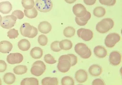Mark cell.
<instances>
[{"label":"cell","mask_w":122,"mask_h":85,"mask_svg":"<svg viewBox=\"0 0 122 85\" xmlns=\"http://www.w3.org/2000/svg\"><path fill=\"white\" fill-rule=\"evenodd\" d=\"M77 62V58L74 55H62L59 58L57 68L61 72L66 73L69 70L71 67L76 65Z\"/></svg>","instance_id":"6da1fadb"},{"label":"cell","mask_w":122,"mask_h":85,"mask_svg":"<svg viewBox=\"0 0 122 85\" xmlns=\"http://www.w3.org/2000/svg\"><path fill=\"white\" fill-rule=\"evenodd\" d=\"M114 23L112 19L105 18L97 24L96 29L99 32L103 34L107 33L114 27Z\"/></svg>","instance_id":"7a4b0ae2"},{"label":"cell","mask_w":122,"mask_h":85,"mask_svg":"<svg viewBox=\"0 0 122 85\" xmlns=\"http://www.w3.org/2000/svg\"><path fill=\"white\" fill-rule=\"evenodd\" d=\"M75 50L78 55L83 59H88L91 55V50L86 44L83 43H79L76 45Z\"/></svg>","instance_id":"3957f363"},{"label":"cell","mask_w":122,"mask_h":85,"mask_svg":"<svg viewBox=\"0 0 122 85\" xmlns=\"http://www.w3.org/2000/svg\"><path fill=\"white\" fill-rule=\"evenodd\" d=\"M35 6L41 12L46 13L52 9L53 4L51 0H36Z\"/></svg>","instance_id":"277c9868"},{"label":"cell","mask_w":122,"mask_h":85,"mask_svg":"<svg viewBox=\"0 0 122 85\" xmlns=\"http://www.w3.org/2000/svg\"><path fill=\"white\" fill-rule=\"evenodd\" d=\"M46 69L44 63L42 61L38 60L33 63L30 71L33 75L38 77L42 75Z\"/></svg>","instance_id":"5b68a950"},{"label":"cell","mask_w":122,"mask_h":85,"mask_svg":"<svg viewBox=\"0 0 122 85\" xmlns=\"http://www.w3.org/2000/svg\"><path fill=\"white\" fill-rule=\"evenodd\" d=\"M17 19V18L12 15L4 16L2 18L0 25L4 29H11L14 26Z\"/></svg>","instance_id":"8992f818"},{"label":"cell","mask_w":122,"mask_h":85,"mask_svg":"<svg viewBox=\"0 0 122 85\" xmlns=\"http://www.w3.org/2000/svg\"><path fill=\"white\" fill-rule=\"evenodd\" d=\"M120 39V37L118 34L115 33H111L106 37L105 40V44L108 48H112Z\"/></svg>","instance_id":"52a82bcc"},{"label":"cell","mask_w":122,"mask_h":85,"mask_svg":"<svg viewBox=\"0 0 122 85\" xmlns=\"http://www.w3.org/2000/svg\"><path fill=\"white\" fill-rule=\"evenodd\" d=\"M77 34L79 37L86 41L90 40L93 37V32L89 29L80 28L77 30Z\"/></svg>","instance_id":"ba28073f"},{"label":"cell","mask_w":122,"mask_h":85,"mask_svg":"<svg viewBox=\"0 0 122 85\" xmlns=\"http://www.w3.org/2000/svg\"><path fill=\"white\" fill-rule=\"evenodd\" d=\"M23 60V55L19 53L10 54L7 56V60L8 63L11 65H14L21 62Z\"/></svg>","instance_id":"9c48e42d"},{"label":"cell","mask_w":122,"mask_h":85,"mask_svg":"<svg viewBox=\"0 0 122 85\" xmlns=\"http://www.w3.org/2000/svg\"><path fill=\"white\" fill-rule=\"evenodd\" d=\"M73 11L76 17L78 18L85 16L87 12L84 6L80 4H77L73 6Z\"/></svg>","instance_id":"30bf717a"},{"label":"cell","mask_w":122,"mask_h":85,"mask_svg":"<svg viewBox=\"0 0 122 85\" xmlns=\"http://www.w3.org/2000/svg\"><path fill=\"white\" fill-rule=\"evenodd\" d=\"M121 55L117 51H114L111 53L109 56V60L111 64L114 66L119 65L121 62Z\"/></svg>","instance_id":"8fae6325"},{"label":"cell","mask_w":122,"mask_h":85,"mask_svg":"<svg viewBox=\"0 0 122 85\" xmlns=\"http://www.w3.org/2000/svg\"><path fill=\"white\" fill-rule=\"evenodd\" d=\"M88 74L85 70L81 69L76 72L75 77L76 81L78 82L82 83L85 82L88 78Z\"/></svg>","instance_id":"7c38bea8"},{"label":"cell","mask_w":122,"mask_h":85,"mask_svg":"<svg viewBox=\"0 0 122 85\" xmlns=\"http://www.w3.org/2000/svg\"><path fill=\"white\" fill-rule=\"evenodd\" d=\"M32 29V26L28 23H25L20 27V32L23 36L29 38L31 35Z\"/></svg>","instance_id":"4fadbf2b"},{"label":"cell","mask_w":122,"mask_h":85,"mask_svg":"<svg viewBox=\"0 0 122 85\" xmlns=\"http://www.w3.org/2000/svg\"><path fill=\"white\" fill-rule=\"evenodd\" d=\"M13 48L12 44L10 42L3 41L0 42V52L4 54L9 53Z\"/></svg>","instance_id":"5bb4252c"},{"label":"cell","mask_w":122,"mask_h":85,"mask_svg":"<svg viewBox=\"0 0 122 85\" xmlns=\"http://www.w3.org/2000/svg\"><path fill=\"white\" fill-rule=\"evenodd\" d=\"M52 27L51 25L46 21L41 22L38 26V29L41 33L47 34L51 30Z\"/></svg>","instance_id":"9a60e30c"},{"label":"cell","mask_w":122,"mask_h":85,"mask_svg":"<svg viewBox=\"0 0 122 85\" xmlns=\"http://www.w3.org/2000/svg\"><path fill=\"white\" fill-rule=\"evenodd\" d=\"M12 4L8 1L3 2L0 3V12L3 14H7L12 10Z\"/></svg>","instance_id":"2e32d148"},{"label":"cell","mask_w":122,"mask_h":85,"mask_svg":"<svg viewBox=\"0 0 122 85\" xmlns=\"http://www.w3.org/2000/svg\"><path fill=\"white\" fill-rule=\"evenodd\" d=\"M95 54L98 57L100 58H103L106 57L107 55V51L104 47L98 46L94 49Z\"/></svg>","instance_id":"e0dca14e"},{"label":"cell","mask_w":122,"mask_h":85,"mask_svg":"<svg viewBox=\"0 0 122 85\" xmlns=\"http://www.w3.org/2000/svg\"><path fill=\"white\" fill-rule=\"evenodd\" d=\"M102 71V69L99 65H94L89 67V71L91 75L94 76H98L101 75Z\"/></svg>","instance_id":"ac0fdd59"},{"label":"cell","mask_w":122,"mask_h":85,"mask_svg":"<svg viewBox=\"0 0 122 85\" xmlns=\"http://www.w3.org/2000/svg\"><path fill=\"white\" fill-rule=\"evenodd\" d=\"M91 17V14L89 12L87 11L86 15L84 16L78 18L76 17L75 21L76 23L80 26H84L87 23L88 21Z\"/></svg>","instance_id":"d6986e66"},{"label":"cell","mask_w":122,"mask_h":85,"mask_svg":"<svg viewBox=\"0 0 122 85\" xmlns=\"http://www.w3.org/2000/svg\"><path fill=\"white\" fill-rule=\"evenodd\" d=\"M43 54V51L41 48L35 47L31 50L30 52V55L34 59H37L41 58Z\"/></svg>","instance_id":"ffe728a7"},{"label":"cell","mask_w":122,"mask_h":85,"mask_svg":"<svg viewBox=\"0 0 122 85\" xmlns=\"http://www.w3.org/2000/svg\"><path fill=\"white\" fill-rule=\"evenodd\" d=\"M18 46L20 50L23 51H26L30 48V44L28 40L24 39L20 40L18 42Z\"/></svg>","instance_id":"44dd1931"},{"label":"cell","mask_w":122,"mask_h":85,"mask_svg":"<svg viewBox=\"0 0 122 85\" xmlns=\"http://www.w3.org/2000/svg\"><path fill=\"white\" fill-rule=\"evenodd\" d=\"M59 46L61 50H68L71 49L73 44L71 41L67 39L63 40L59 42Z\"/></svg>","instance_id":"7402d4cb"},{"label":"cell","mask_w":122,"mask_h":85,"mask_svg":"<svg viewBox=\"0 0 122 85\" xmlns=\"http://www.w3.org/2000/svg\"><path fill=\"white\" fill-rule=\"evenodd\" d=\"M16 77L14 74L11 73H8L5 74L4 77V80L5 83L11 85L15 81Z\"/></svg>","instance_id":"603a6c76"},{"label":"cell","mask_w":122,"mask_h":85,"mask_svg":"<svg viewBox=\"0 0 122 85\" xmlns=\"http://www.w3.org/2000/svg\"><path fill=\"white\" fill-rule=\"evenodd\" d=\"M24 12L25 16L30 19H33L36 18L38 12L35 7L29 10L25 9Z\"/></svg>","instance_id":"cb8c5ba5"},{"label":"cell","mask_w":122,"mask_h":85,"mask_svg":"<svg viewBox=\"0 0 122 85\" xmlns=\"http://www.w3.org/2000/svg\"><path fill=\"white\" fill-rule=\"evenodd\" d=\"M42 83L43 85H57L58 82L56 78L47 77L42 80Z\"/></svg>","instance_id":"d4e9b609"},{"label":"cell","mask_w":122,"mask_h":85,"mask_svg":"<svg viewBox=\"0 0 122 85\" xmlns=\"http://www.w3.org/2000/svg\"><path fill=\"white\" fill-rule=\"evenodd\" d=\"M21 85H38L39 81L38 80L33 78H27L24 79L21 81Z\"/></svg>","instance_id":"484cf974"},{"label":"cell","mask_w":122,"mask_h":85,"mask_svg":"<svg viewBox=\"0 0 122 85\" xmlns=\"http://www.w3.org/2000/svg\"><path fill=\"white\" fill-rule=\"evenodd\" d=\"M106 13V10L102 7H98L95 8L94 10V15L98 17H102L105 15Z\"/></svg>","instance_id":"4316f807"},{"label":"cell","mask_w":122,"mask_h":85,"mask_svg":"<svg viewBox=\"0 0 122 85\" xmlns=\"http://www.w3.org/2000/svg\"><path fill=\"white\" fill-rule=\"evenodd\" d=\"M27 70L26 66L20 65L15 67L13 69V70L14 73L17 75H22L26 73Z\"/></svg>","instance_id":"83f0119b"},{"label":"cell","mask_w":122,"mask_h":85,"mask_svg":"<svg viewBox=\"0 0 122 85\" xmlns=\"http://www.w3.org/2000/svg\"><path fill=\"white\" fill-rule=\"evenodd\" d=\"M75 31V30L74 28L69 26L66 27L64 30V34L66 37L70 38L74 35Z\"/></svg>","instance_id":"f1b7e54d"},{"label":"cell","mask_w":122,"mask_h":85,"mask_svg":"<svg viewBox=\"0 0 122 85\" xmlns=\"http://www.w3.org/2000/svg\"><path fill=\"white\" fill-rule=\"evenodd\" d=\"M22 4L23 7L26 10L32 9L35 5L34 0H22Z\"/></svg>","instance_id":"f546056e"},{"label":"cell","mask_w":122,"mask_h":85,"mask_svg":"<svg viewBox=\"0 0 122 85\" xmlns=\"http://www.w3.org/2000/svg\"><path fill=\"white\" fill-rule=\"evenodd\" d=\"M63 85H74V81L73 79L69 76H66L63 77L61 80Z\"/></svg>","instance_id":"4dcf8cb0"},{"label":"cell","mask_w":122,"mask_h":85,"mask_svg":"<svg viewBox=\"0 0 122 85\" xmlns=\"http://www.w3.org/2000/svg\"><path fill=\"white\" fill-rule=\"evenodd\" d=\"M7 36L10 39H15L18 37L19 35L18 31L15 29L9 30L7 33Z\"/></svg>","instance_id":"1f68e13d"},{"label":"cell","mask_w":122,"mask_h":85,"mask_svg":"<svg viewBox=\"0 0 122 85\" xmlns=\"http://www.w3.org/2000/svg\"><path fill=\"white\" fill-rule=\"evenodd\" d=\"M38 41L40 45L44 46L46 45L47 43V38L45 35H41L39 36Z\"/></svg>","instance_id":"d6a6232c"},{"label":"cell","mask_w":122,"mask_h":85,"mask_svg":"<svg viewBox=\"0 0 122 85\" xmlns=\"http://www.w3.org/2000/svg\"><path fill=\"white\" fill-rule=\"evenodd\" d=\"M44 60L46 63L49 64H54L57 62L53 56L50 54L46 55L44 57Z\"/></svg>","instance_id":"836d02e7"},{"label":"cell","mask_w":122,"mask_h":85,"mask_svg":"<svg viewBox=\"0 0 122 85\" xmlns=\"http://www.w3.org/2000/svg\"><path fill=\"white\" fill-rule=\"evenodd\" d=\"M59 42L55 41L52 42L51 45V48L52 50L55 52H58L61 50L59 46Z\"/></svg>","instance_id":"e575fe53"},{"label":"cell","mask_w":122,"mask_h":85,"mask_svg":"<svg viewBox=\"0 0 122 85\" xmlns=\"http://www.w3.org/2000/svg\"><path fill=\"white\" fill-rule=\"evenodd\" d=\"M101 4L108 6H113L116 3V0H99Z\"/></svg>","instance_id":"d590c367"},{"label":"cell","mask_w":122,"mask_h":85,"mask_svg":"<svg viewBox=\"0 0 122 85\" xmlns=\"http://www.w3.org/2000/svg\"><path fill=\"white\" fill-rule=\"evenodd\" d=\"M12 15L15 16L17 19H21L24 17V13L21 10H16L12 12Z\"/></svg>","instance_id":"8d00e7d4"},{"label":"cell","mask_w":122,"mask_h":85,"mask_svg":"<svg viewBox=\"0 0 122 85\" xmlns=\"http://www.w3.org/2000/svg\"><path fill=\"white\" fill-rule=\"evenodd\" d=\"M7 67L6 63L4 61L0 60V72L5 71Z\"/></svg>","instance_id":"74e56055"},{"label":"cell","mask_w":122,"mask_h":85,"mask_svg":"<svg viewBox=\"0 0 122 85\" xmlns=\"http://www.w3.org/2000/svg\"><path fill=\"white\" fill-rule=\"evenodd\" d=\"M92 84L93 85H105V83L102 79H97L93 81Z\"/></svg>","instance_id":"f35d334b"},{"label":"cell","mask_w":122,"mask_h":85,"mask_svg":"<svg viewBox=\"0 0 122 85\" xmlns=\"http://www.w3.org/2000/svg\"><path fill=\"white\" fill-rule=\"evenodd\" d=\"M32 29L31 35L29 37V38H33L37 35L38 31L36 27L32 26Z\"/></svg>","instance_id":"ab89813d"},{"label":"cell","mask_w":122,"mask_h":85,"mask_svg":"<svg viewBox=\"0 0 122 85\" xmlns=\"http://www.w3.org/2000/svg\"><path fill=\"white\" fill-rule=\"evenodd\" d=\"M96 0H84V3L87 5H92L96 2Z\"/></svg>","instance_id":"60d3db41"},{"label":"cell","mask_w":122,"mask_h":85,"mask_svg":"<svg viewBox=\"0 0 122 85\" xmlns=\"http://www.w3.org/2000/svg\"><path fill=\"white\" fill-rule=\"evenodd\" d=\"M65 0L67 3L72 4L74 3L76 0Z\"/></svg>","instance_id":"b9f144b4"},{"label":"cell","mask_w":122,"mask_h":85,"mask_svg":"<svg viewBox=\"0 0 122 85\" xmlns=\"http://www.w3.org/2000/svg\"><path fill=\"white\" fill-rule=\"evenodd\" d=\"M2 20V17L1 15H0V23H1V22Z\"/></svg>","instance_id":"7bdbcfd3"},{"label":"cell","mask_w":122,"mask_h":85,"mask_svg":"<svg viewBox=\"0 0 122 85\" xmlns=\"http://www.w3.org/2000/svg\"><path fill=\"white\" fill-rule=\"evenodd\" d=\"M2 81L1 79L0 78V85H2Z\"/></svg>","instance_id":"ee69618b"}]
</instances>
